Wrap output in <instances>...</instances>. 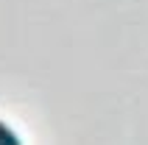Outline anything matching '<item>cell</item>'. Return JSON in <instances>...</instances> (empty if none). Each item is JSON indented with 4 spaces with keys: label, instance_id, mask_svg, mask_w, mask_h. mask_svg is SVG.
I'll use <instances>...</instances> for the list:
<instances>
[{
    "label": "cell",
    "instance_id": "6da1fadb",
    "mask_svg": "<svg viewBox=\"0 0 148 145\" xmlns=\"http://www.w3.org/2000/svg\"><path fill=\"white\" fill-rule=\"evenodd\" d=\"M0 145H23V142H20V137H17V134L8 129L3 120H0Z\"/></svg>",
    "mask_w": 148,
    "mask_h": 145
}]
</instances>
